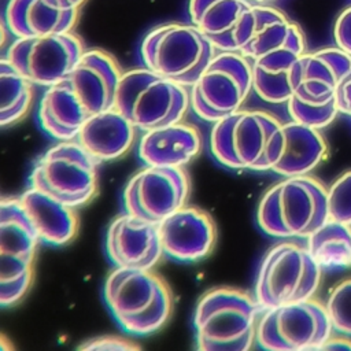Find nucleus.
Listing matches in <instances>:
<instances>
[{
    "label": "nucleus",
    "instance_id": "nucleus-13",
    "mask_svg": "<svg viewBox=\"0 0 351 351\" xmlns=\"http://www.w3.org/2000/svg\"><path fill=\"white\" fill-rule=\"evenodd\" d=\"M84 52L81 38L69 32L15 38L5 58L30 82L48 88L66 78Z\"/></svg>",
    "mask_w": 351,
    "mask_h": 351
},
{
    "label": "nucleus",
    "instance_id": "nucleus-34",
    "mask_svg": "<svg viewBox=\"0 0 351 351\" xmlns=\"http://www.w3.org/2000/svg\"><path fill=\"white\" fill-rule=\"evenodd\" d=\"M321 350H351V340L347 337H332L328 339Z\"/></svg>",
    "mask_w": 351,
    "mask_h": 351
},
{
    "label": "nucleus",
    "instance_id": "nucleus-18",
    "mask_svg": "<svg viewBox=\"0 0 351 351\" xmlns=\"http://www.w3.org/2000/svg\"><path fill=\"white\" fill-rule=\"evenodd\" d=\"M326 141L318 129L295 121L281 123L270 151V170L282 177L307 176L325 158Z\"/></svg>",
    "mask_w": 351,
    "mask_h": 351
},
{
    "label": "nucleus",
    "instance_id": "nucleus-27",
    "mask_svg": "<svg viewBox=\"0 0 351 351\" xmlns=\"http://www.w3.org/2000/svg\"><path fill=\"white\" fill-rule=\"evenodd\" d=\"M296 60L282 63L251 62L252 90L256 96L271 104L287 103L296 89Z\"/></svg>",
    "mask_w": 351,
    "mask_h": 351
},
{
    "label": "nucleus",
    "instance_id": "nucleus-5",
    "mask_svg": "<svg viewBox=\"0 0 351 351\" xmlns=\"http://www.w3.org/2000/svg\"><path fill=\"white\" fill-rule=\"evenodd\" d=\"M189 107V88L144 66L122 73L114 100V108L141 132L182 121Z\"/></svg>",
    "mask_w": 351,
    "mask_h": 351
},
{
    "label": "nucleus",
    "instance_id": "nucleus-10",
    "mask_svg": "<svg viewBox=\"0 0 351 351\" xmlns=\"http://www.w3.org/2000/svg\"><path fill=\"white\" fill-rule=\"evenodd\" d=\"M251 92V60L236 51H218L189 86L191 108L202 121L214 123L239 111Z\"/></svg>",
    "mask_w": 351,
    "mask_h": 351
},
{
    "label": "nucleus",
    "instance_id": "nucleus-35",
    "mask_svg": "<svg viewBox=\"0 0 351 351\" xmlns=\"http://www.w3.org/2000/svg\"><path fill=\"white\" fill-rule=\"evenodd\" d=\"M67 1H69L73 7H75V8H78V10H80V8H81V5H82L86 0H67Z\"/></svg>",
    "mask_w": 351,
    "mask_h": 351
},
{
    "label": "nucleus",
    "instance_id": "nucleus-16",
    "mask_svg": "<svg viewBox=\"0 0 351 351\" xmlns=\"http://www.w3.org/2000/svg\"><path fill=\"white\" fill-rule=\"evenodd\" d=\"M104 248L114 267L152 270L165 255L158 223L129 213L119 214L110 222Z\"/></svg>",
    "mask_w": 351,
    "mask_h": 351
},
{
    "label": "nucleus",
    "instance_id": "nucleus-21",
    "mask_svg": "<svg viewBox=\"0 0 351 351\" xmlns=\"http://www.w3.org/2000/svg\"><path fill=\"white\" fill-rule=\"evenodd\" d=\"M200 130L188 122H174L144 132L137 155L145 166L184 167L202 152Z\"/></svg>",
    "mask_w": 351,
    "mask_h": 351
},
{
    "label": "nucleus",
    "instance_id": "nucleus-9",
    "mask_svg": "<svg viewBox=\"0 0 351 351\" xmlns=\"http://www.w3.org/2000/svg\"><path fill=\"white\" fill-rule=\"evenodd\" d=\"M99 165L75 138L58 141L34 162L29 184L77 210L97 195Z\"/></svg>",
    "mask_w": 351,
    "mask_h": 351
},
{
    "label": "nucleus",
    "instance_id": "nucleus-2",
    "mask_svg": "<svg viewBox=\"0 0 351 351\" xmlns=\"http://www.w3.org/2000/svg\"><path fill=\"white\" fill-rule=\"evenodd\" d=\"M103 299L119 328L140 337L162 329L173 313L170 288L152 270L114 267L104 281Z\"/></svg>",
    "mask_w": 351,
    "mask_h": 351
},
{
    "label": "nucleus",
    "instance_id": "nucleus-26",
    "mask_svg": "<svg viewBox=\"0 0 351 351\" xmlns=\"http://www.w3.org/2000/svg\"><path fill=\"white\" fill-rule=\"evenodd\" d=\"M34 84L22 75L4 56L0 60V126L21 121L34 99Z\"/></svg>",
    "mask_w": 351,
    "mask_h": 351
},
{
    "label": "nucleus",
    "instance_id": "nucleus-1",
    "mask_svg": "<svg viewBox=\"0 0 351 351\" xmlns=\"http://www.w3.org/2000/svg\"><path fill=\"white\" fill-rule=\"evenodd\" d=\"M122 70L103 49H85L70 74L43 93L37 119L53 140H74L92 115L114 107Z\"/></svg>",
    "mask_w": 351,
    "mask_h": 351
},
{
    "label": "nucleus",
    "instance_id": "nucleus-33",
    "mask_svg": "<svg viewBox=\"0 0 351 351\" xmlns=\"http://www.w3.org/2000/svg\"><path fill=\"white\" fill-rule=\"evenodd\" d=\"M335 97L339 112L351 117V69L340 81L335 92Z\"/></svg>",
    "mask_w": 351,
    "mask_h": 351
},
{
    "label": "nucleus",
    "instance_id": "nucleus-15",
    "mask_svg": "<svg viewBox=\"0 0 351 351\" xmlns=\"http://www.w3.org/2000/svg\"><path fill=\"white\" fill-rule=\"evenodd\" d=\"M237 52L251 62H295L306 52L304 33L280 10L254 4L252 16L237 40Z\"/></svg>",
    "mask_w": 351,
    "mask_h": 351
},
{
    "label": "nucleus",
    "instance_id": "nucleus-19",
    "mask_svg": "<svg viewBox=\"0 0 351 351\" xmlns=\"http://www.w3.org/2000/svg\"><path fill=\"white\" fill-rule=\"evenodd\" d=\"M254 4L248 0H189L188 12L195 25L217 48L236 51L252 15Z\"/></svg>",
    "mask_w": 351,
    "mask_h": 351
},
{
    "label": "nucleus",
    "instance_id": "nucleus-4",
    "mask_svg": "<svg viewBox=\"0 0 351 351\" xmlns=\"http://www.w3.org/2000/svg\"><path fill=\"white\" fill-rule=\"evenodd\" d=\"M328 221L326 186L311 176L284 177L262 196L256 223L276 239H306Z\"/></svg>",
    "mask_w": 351,
    "mask_h": 351
},
{
    "label": "nucleus",
    "instance_id": "nucleus-31",
    "mask_svg": "<svg viewBox=\"0 0 351 351\" xmlns=\"http://www.w3.org/2000/svg\"><path fill=\"white\" fill-rule=\"evenodd\" d=\"M78 350L82 351H132L140 350V346L134 341L119 337V336H97L85 340L78 346Z\"/></svg>",
    "mask_w": 351,
    "mask_h": 351
},
{
    "label": "nucleus",
    "instance_id": "nucleus-32",
    "mask_svg": "<svg viewBox=\"0 0 351 351\" xmlns=\"http://www.w3.org/2000/svg\"><path fill=\"white\" fill-rule=\"evenodd\" d=\"M333 37L336 45L351 55V5L340 12L335 22Z\"/></svg>",
    "mask_w": 351,
    "mask_h": 351
},
{
    "label": "nucleus",
    "instance_id": "nucleus-12",
    "mask_svg": "<svg viewBox=\"0 0 351 351\" xmlns=\"http://www.w3.org/2000/svg\"><path fill=\"white\" fill-rule=\"evenodd\" d=\"M332 330L325 304L311 298L263 310L256 326V344L269 351L321 350Z\"/></svg>",
    "mask_w": 351,
    "mask_h": 351
},
{
    "label": "nucleus",
    "instance_id": "nucleus-7",
    "mask_svg": "<svg viewBox=\"0 0 351 351\" xmlns=\"http://www.w3.org/2000/svg\"><path fill=\"white\" fill-rule=\"evenodd\" d=\"M217 52L195 25L181 22L155 26L140 47L144 67L186 88L195 84Z\"/></svg>",
    "mask_w": 351,
    "mask_h": 351
},
{
    "label": "nucleus",
    "instance_id": "nucleus-36",
    "mask_svg": "<svg viewBox=\"0 0 351 351\" xmlns=\"http://www.w3.org/2000/svg\"><path fill=\"white\" fill-rule=\"evenodd\" d=\"M248 1H251L252 4H265V3H269L273 0H248Z\"/></svg>",
    "mask_w": 351,
    "mask_h": 351
},
{
    "label": "nucleus",
    "instance_id": "nucleus-11",
    "mask_svg": "<svg viewBox=\"0 0 351 351\" xmlns=\"http://www.w3.org/2000/svg\"><path fill=\"white\" fill-rule=\"evenodd\" d=\"M40 239L19 197L0 202V306L16 304L33 281V262Z\"/></svg>",
    "mask_w": 351,
    "mask_h": 351
},
{
    "label": "nucleus",
    "instance_id": "nucleus-20",
    "mask_svg": "<svg viewBox=\"0 0 351 351\" xmlns=\"http://www.w3.org/2000/svg\"><path fill=\"white\" fill-rule=\"evenodd\" d=\"M78 11L67 0H8L4 21L15 38L38 37L71 32Z\"/></svg>",
    "mask_w": 351,
    "mask_h": 351
},
{
    "label": "nucleus",
    "instance_id": "nucleus-25",
    "mask_svg": "<svg viewBox=\"0 0 351 351\" xmlns=\"http://www.w3.org/2000/svg\"><path fill=\"white\" fill-rule=\"evenodd\" d=\"M306 240L308 252L321 269L351 267V225L328 219Z\"/></svg>",
    "mask_w": 351,
    "mask_h": 351
},
{
    "label": "nucleus",
    "instance_id": "nucleus-30",
    "mask_svg": "<svg viewBox=\"0 0 351 351\" xmlns=\"http://www.w3.org/2000/svg\"><path fill=\"white\" fill-rule=\"evenodd\" d=\"M328 219L351 225V170L344 171L326 188Z\"/></svg>",
    "mask_w": 351,
    "mask_h": 351
},
{
    "label": "nucleus",
    "instance_id": "nucleus-3",
    "mask_svg": "<svg viewBox=\"0 0 351 351\" xmlns=\"http://www.w3.org/2000/svg\"><path fill=\"white\" fill-rule=\"evenodd\" d=\"M259 304L237 288L218 287L204 292L193 311V333L200 351H247L256 343Z\"/></svg>",
    "mask_w": 351,
    "mask_h": 351
},
{
    "label": "nucleus",
    "instance_id": "nucleus-8",
    "mask_svg": "<svg viewBox=\"0 0 351 351\" xmlns=\"http://www.w3.org/2000/svg\"><path fill=\"white\" fill-rule=\"evenodd\" d=\"M281 122L263 110H243L214 122L210 130L211 156L234 170H270L273 138Z\"/></svg>",
    "mask_w": 351,
    "mask_h": 351
},
{
    "label": "nucleus",
    "instance_id": "nucleus-29",
    "mask_svg": "<svg viewBox=\"0 0 351 351\" xmlns=\"http://www.w3.org/2000/svg\"><path fill=\"white\" fill-rule=\"evenodd\" d=\"M325 308L332 328L339 333L351 336V277L335 285L326 299Z\"/></svg>",
    "mask_w": 351,
    "mask_h": 351
},
{
    "label": "nucleus",
    "instance_id": "nucleus-22",
    "mask_svg": "<svg viewBox=\"0 0 351 351\" xmlns=\"http://www.w3.org/2000/svg\"><path fill=\"white\" fill-rule=\"evenodd\" d=\"M351 69V55L339 47L304 52L296 60L295 93L317 101L335 96L343 77Z\"/></svg>",
    "mask_w": 351,
    "mask_h": 351
},
{
    "label": "nucleus",
    "instance_id": "nucleus-6",
    "mask_svg": "<svg viewBox=\"0 0 351 351\" xmlns=\"http://www.w3.org/2000/svg\"><path fill=\"white\" fill-rule=\"evenodd\" d=\"M322 269L306 245L280 241L263 255L255 277L254 298L261 310L311 299L319 288Z\"/></svg>",
    "mask_w": 351,
    "mask_h": 351
},
{
    "label": "nucleus",
    "instance_id": "nucleus-28",
    "mask_svg": "<svg viewBox=\"0 0 351 351\" xmlns=\"http://www.w3.org/2000/svg\"><path fill=\"white\" fill-rule=\"evenodd\" d=\"M287 110L292 121L318 130L329 126L339 114L335 96L317 101L293 93L287 101Z\"/></svg>",
    "mask_w": 351,
    "mask_h": 351
},
{
    "label": "nucleus",
    "instance_id": "nucleus-23",
    "mask_svg": "<svg viewBox=\"0 0 351 351\" xmlns=\"http://www.w3.org/2000/svg\"><path fill=\"white\" fill-rule=\"evenodd\" d=\"M136 128L117 108L111 107L89 117L75 140L99 162H110L123 156L134 143Z\"/></svg>",
    "mask_w": 351,
    "mask_h": 351
},
{
    "label": "nucleus",
    "instance_id": "nucleus-14",
    "mask_svg": "<svg viewBox=\"0 0 351 351\" xmlns=\"http://www.w3.org/2000/svg\"><path fill=\"white\" fill-rule=\"evenodd\" d=\"M189 193V176L182 167L145 166L126 182L122 206L125 213L159 223L186 206Z\"/></svg>",
    "mask_w": 351,
    "mask_h": 351
},
{
    "label": "nucleus",
    "instance_id": "nucleus-17",
    "mask_svg": "<svg viewBox=\"0 0 351 351\" xmlns=\"http://www.w3.org/2000/svg\"><path fill=\"white\" fill-rule=\"evenodd\" d=\"M163 254L180 263L207 258L217 243V226L202 208L184 206L158 223Z\"/></svg>",
    "mask_w": 351,
    "mask_h": 351
},
{
    "label": "nucleus",
    "instance_id": "nucleus-24",
    "mask_svg": "<svg viewBox=\"0 0 351 351\" xmlns=\"http://www.w3.org/2000/svg\"><path fill=\"white\" fill-rule=\"evenodd\" d=\"M19 202L40 243L59 247L70 243L75 237L78 232L75 208L32 186L19 196Z\"/></svg>",
    "mask_w": 351,
    "mask_h": 351
}]
</instances>
